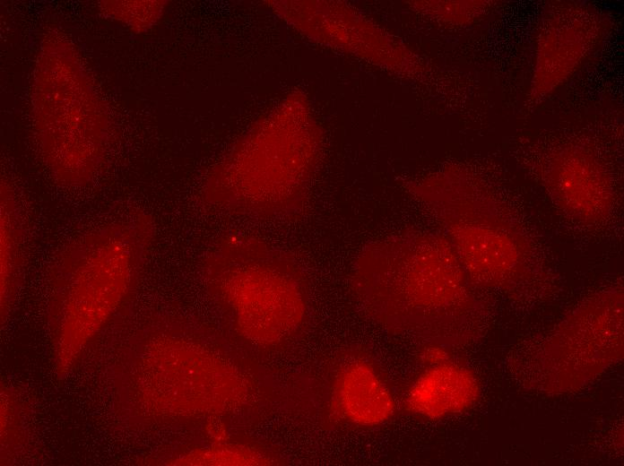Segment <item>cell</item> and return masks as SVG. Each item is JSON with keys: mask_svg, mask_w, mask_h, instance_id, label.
I'll use <instances>...</instances> for the list:
<instances>
[{"mask_svg": "<svg viewBox=\"0 0 624 466\" xmlns=\"http://www.w3.org/2000/svg\"><path fill=\"white\" fill-rule=\"evenodd\" d=\"M351 286L375 323L430 343L465 340L481 322L474 286L446 237L434 231L411 229L367 245Z\"/></svg>", "mask_w": 624, "mask_h": 466, "instance_id": "cell-1", "label": "cell"}, {"mask_svg": "<svg viewBox=\"0 0 624 466\" xmlns=\"http://www.w3.org/2000/svg\"><path fill=\"white\" fill-rule=\"evenodd\" d=\"M207 290L232 330L256 346L295 337L309 311L308 288L297 260L256 237L221 238L204 263Z\"/></svg>", "mask_w": 624, "mask_h": 466, "instance_id": "cell-2", "label": "cell"}, {"mask_svg": "<svg viewBox=\"0 0 624 466\" xmlns=\"http://www.w3.org/2000/svg\"><path fill=\"white\" fill-rule=\"evenodd\" d=\"M474 287L516 290L540 271L534 246L498 201L457 177L420 188Z\"/></svg>", "mask_w": 624, "mask_h": 466, "instance_id": "cell-3", "label": "cell"}, {"mask_svg": "<svg viewBox=\"0 0 624 466\" xmlns=\"http://www.w3.org/2000/svg\"><path fill=\"white\" fill-rule=\"evenodd\" d=\"M153 225L139 215L83 236L64 252L70 270L60 302L64 340L84 342L120 305L151 246Z\"/></svg>", "mask_w": 624, "mask_h": 466, "instance_id": "cell-4", "label": "cell"}, {"mask_svg": "<svg viewBox=\"0 0 624 466\" xmlns=\"http://www.w3.org/2000/svg\"><path fill=\"white\" fill-rule=\"evenodd\" d=\"M160 332L148 346L142 384L147 404L161 414L222 415L247 403L252 384L225 357L192 339Z\"/></svg>", "mask_w": 624, "mask_h": 466, "instance_id": "cell-5", "label": "cell"}, {"mask_svg": "<svg viewBox=\"0 0 624 466\" xmlns=\"http://www.w3.org/2000/svg\"><path fill=\"white\" fill-rule=\"evenodd\" d=\"M547 188L558 208L574 221L595 226L611 211L613 197L607 175L587 152L560 151L544 168Z\"/></svg>", "mask_w": 624, "mask_h": 466, "instance_id": "cell-6", "label": "cell"}, {"mask_svg": "<svg viewBox=\"0 0 624 466\" xmlns=\"http://www.w3.org/2000/svg\"><path fill=\"white\" fill-rule=\"evenodd\" d=\"M480 385L465 367L447 361L430 366L412 384L405 409L415 415L439 419L464 412L479 398Z\"/></svg>", "mask_w": 624, "mask_h": 466, "instance_id": "cell-7", "label": "cell"}, {"mask_svg": "<svg viewBox=\"0 0 624 466\" xmlns=\"http://www.w3.org/2000/svg\"><path fill=\"white\" fill-rule=\"evenodd\" d=\"M334 405L347 421L376 427L395 412V401L374 367L361 359L347 363L335 378Z\"/></svg>", "mask_w": 624, "mask_h": 466, "instance_id": "cell-8", "label": "cell"}, {"mask_svg": "<svg viewBox=\"0 0 624 466\" xmlns=\"http://www.w3.org/2000/svg\"><path fill=\"white\" fill-rule=\"evenodd\" d=\"M22 240V224L18 211L12 203L4 201L1 208V297L4 311L21 262Z\"/></svg>", "mask_w": 624, "mask_h": 466, "instance_id": "cell-9", "label": "cell"}, {"mask_svg": "<svg viewBox=\"0 0 624 466\" xmlns=\"http://www.w3.org/2000/svg\"><path fill=\"white\" fill-rule=\"evenodd\" d=\"M273 461L248 446L215 441L209 447L195 450L175 461L182 465H270Z\"/></svg>", "mask_w": 624, "mask_h": 466, "instance_id": "cell-10", "label": "cell"}, {"mask_svg": "<svg viewBox=\"0 0 624 466\" xmlns=\"http://www.w3.org/2000/svg\"><path fill=\"white\" fill-rule=\"evenodd\" d=\"M421 360L429 366L450 361L449 353L443 345L429 343L420 352Z\"/></svg>", "mask_w": 624, "mask_h": 466, "instance_id": "cell-11", "label": "cell"}]
</instances>
